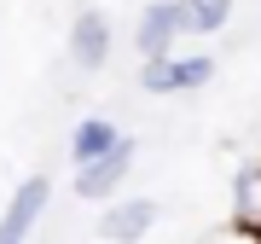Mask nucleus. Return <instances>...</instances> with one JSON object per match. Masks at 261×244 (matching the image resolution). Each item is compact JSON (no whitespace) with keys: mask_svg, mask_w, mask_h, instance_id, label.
Segmentation results:
<instances>
[{"mask_svg":"<svg viewBox=\"0 0 261 244\" xmlns=\"http://www.w3.org/2000/svg\"><path fill=\"white\" fill-rule=\"evenodd\" d=\"M209 76H215V58L209 53H168V58H145L140 87L157 93V99H168V93H197Z\"/></svg>","mask_w":261,"mask_h":244,"instance_id":"f257e3e1","label":"nucleus"},{"mask_svg":"<svg viewBox=\"0 0 261 244\" xmlns=\"http://www.w3.org/2000/svg\"><path fill=\"white\" fill-rule=\"evenodd\" d=\"M180 35H186V12H180V0H151V6L140 12V23H134V47H140L145 58H168Z\"/></svg>","mask_w":261,"mask_h":244,"instance_id":"f03ea898","label":"nucleus"},{"mask_svg":"<svg viewBox=\"0 0 261 244\" xmlns=\"http://www.w3.org/2000/svg\"><path fill=\"white\" fill-rule=\"evenodd\" d=\"M157 198H122V204H111L99 215V238L105 244H140L151 227H157Z\"/></svg>","mask_w":261,"mask_h":244,"instance_id":"7ed1b4c3","label":"nucleus"},{"mask_svg":"<svg viewBox=\"0 0 261 244\" xmlns=\"http://www.w3.org/2000/svg\"><path fill=\"white\" fill-rule=\"evenodd\" d=\"M47 175H35V180H23L18 192H12V204H6V215H0V244H23L29 233H35V221L47 215Z\"/></svg>","mask_w":261,"mask_h":244,"instance_id":"20e7f679","label":"nucleus"},{"mask_svg":"<svg viewBox=\"0 0 261 244\" xmlns=\"http://www.w3.org/2000/svg\"><path fill=\"white\" fill-rule=\"evenodd\" d=\"M128 169H134V140H122L111 157H99V163H87V169H75V198H111V192H122Z\"/></svg>","mask_w":261,"mask_h":244,"instance_id":"39448f33","label":"nucleus"},{"mask_svg":"<svg viewBox=\"0 0 261 244\" xmlns=\"http://www.w3.org/2000/svg\"><path fill=\"white\" fill-rule=\"evenodd\" d=\"M70 58L82 70H105V58H111V18H105V12L87 6L82 18L70 23Z\"/></svg>","mask_w":261,"mask_h":244,"instance_id":"423d86ee","label":"nucleus"},{"mask_svg":"<svg viewBox=\"0 0 261 244\" xmlns=\"http://www.w3.org/2000/svg\"><path fill=\"white\" fill-rule=\"evenodd\" d=\"M122 140H128V134H122L111 116H82V122H75V134H70V157H75V169H87V163L111 157Z\"/></svg>","mask_w":261,"mask_h":244,"instance_id":"0eeeda50","label":"nucleus"},{"mask_svg":"<svg viewBox=\"0 0 261 244\" xmlns=\"http://www.w3.org/2000/svg\"><path fill=\"white\" fill-rule=\"evenodd\" d=\"M232 227L261 238V163H244L232 180Z\"/></svg>","mask_w":261,"mask_h":244,"instance_id":"6e6552de","label":"nucleus"},{"mask_svg":"<svg viewBox=\"0 0 261 244\" xmlns=\"http://www.w3.org/2000/svg\"><path fill=\"white\" fill-rule=\"evenodd\" d=\"M180 12H186V35H215L232 18V0H180Z\"/></svg>","mask_w":261,"mask_h":244,"instance_id":"1a4fd4ad","label":"nucleus"},{"mask_svg":"<svg viewBox=\"0 0 261 244\" xmlns=\"http://www.w3.org/2000/svg\"><path fill=\"white\" fill-rule=\"evenodd\" d=\"M209 244H261V238H250V233H238V227H226V233H215Z\"/></svg>","mask_w":261,"mask_h":244,"instance_id":"9d476101","label":"nucleus"}]
</instances>
